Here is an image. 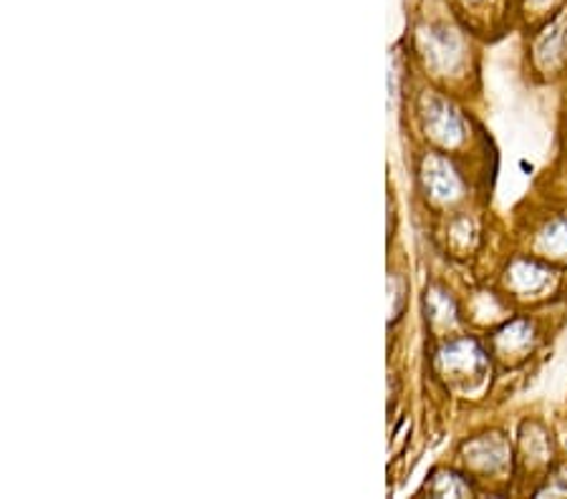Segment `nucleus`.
I'll list each match as a JSON object with an SVG mask.
<instances>
[{
  "label": "nucleus",
  "mask_w": 567,
  "mask_h": 499,
  "mask_svg": "<svg viewBox=\"0 0 567 499\" xmlns=\"http://www.w3.org/2000/svg\"><path fill=\"white\" fill-rule=\"evenodd\" d=\"M527 3L533 8H547V6H553L555 0H527Z\"/></svg>",
  "instance_id": "nucleus-1"
},
{
  "label": "nucleus",
  "mask_w": 567,
  "mask_h": 499,
  "mask_svg": "<svg viewBox=\"0 0 567 499\" xmlns=\"http://www.w3.org/2000/svg\"><path fill=\"white\" fill-rule=\"evenodd\" d=\"M462 3H466V6H482V3H487V0H462Z\"/></svg>",
  "instance_id": "nucleus-2"
}]
</instances>
